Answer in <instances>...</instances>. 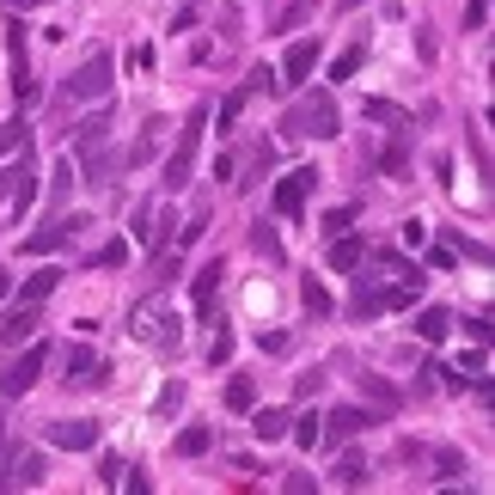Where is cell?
Returning <instances> with one entry per match:
<instances>
[{
    "mask_svg": "<svg viewBox=\"0 0 495 495\" xmlns=\"http://www.w3.org/2000/svg\"><path fill=\"white\" fill-rule=\"evenodd\" d=\"M209 447H214V428H202V422H196V428H183V434L172 440V453H177V459H202Z\"/></svg>",
    "mask_w": 495,
    "mask_h": 495,
    "instance_id": "44dd1931",
    "label": "cell"
},
{
    "mask_svg": "<svg viewBox=\"0 0 495 495\" xmlns=\"http://www.w3.org/2000/svg\"><path fill=\"white\" fill-rule=\"evenodd\" d=\"M428 263H434V269H453V263H459V251H453V245H434V251H428Z\"/></svg>",
    "mask_w": 495,
    "mask_h": 495,
    "instance_id": "bcb514c9",
    "label": "cell"
},
{
    "mask_svg": "<svg viewBox=\"0 0 495 495\" xmlns=\"http://www.w3.org/2000/svg\"><path fill=\"white\" fill-rule=\"evenodd\" d=\"M220 276H226V269H220V257H214V263H202V269H196V282H190V300H196V312H202V319L214 312V294H220Z\"/></svg>",
    "mask_w": 495,
    "mask_h": 495,
    "instance_id": "9a60e30c",
    "label": "cell"
},
{
    "mask_svg": "<svg viewBox=\"0 0 495 495\" xmlns=\"http://www.w3.org/2000/svg\"><path fill=\"white\" fill-rule=\"evenodd\" d=\"M257 343H263V354H287V349H294V337H287V330H263Z\"/></svg>",
    "mask_w": 495,
    "mask_h": 495,
    "instance_id": "60d3db41",
    "label": "cell"
},
{
    "mask_svg": "<svg viewBox=\"0 0 495 495\" xmlns=\"http://www.w3.org/2000/svg\"><path fill=\"white\" fill-rule=\"evenodd\" d=\"M337 6H343V13H349V6H361V0H337Z\"/></svg>",
    "mask_w": 495,
    "mask_h": 495,
    "instance_id": "816d5d0a",
    "label": "cell"
},
{
    "mask_svg": "<svg viewBox=\"0 0 495 495\" xmlns=\"http://www.w3.org/2000/svg\"><path fill=\"white\" fill-rule=\"evenodd\" d=\"M86 226H92L86 214H73V220H68V214H55L49 226H37L31 239H25V257H49V251H62V245H68V239H80Z\"/></svg>",
    "mask_w": 495,
    "mask_h": 495,
    "instance_id": "52a82bcc",
    "label": "cell"
},
{
    "mask_svg": "<svg viewBox=\"0 0 495 495\" xmlns=\"http://www.w3.org/2000/svg\"><path fill=\"white\" fill-rule=\"evenodd\" d=\"M62 380H68V386H98V380H105V361L80 343V349H68V373H62Z\"/></svg>",
    "mask_w": 495,
    "mask_h": 495,
    "instance_id": "4fadbf2b",
    "label": "cell"
},
{
    "mask_svg": "<svg viewBox=\"0 0 495 495\" xmlns=\"http://www.w3.org/2000/svg\"><path fill=\"white\" fill-rule=\"evenodd\" d=\"M459 373H465V380H477V373H490V354H483V349H477V354H465V367H459Z\"/></svg>",
    "mask_w": 495,
    "mask_h": 495,
    "instance_id": "f6af8a7d",
    "label": "cell"
},
{
    "mask_svg": "<svg viewBox=\"0 0 495 495\" xmlns=\"http://www.w3.org/2000/svg\"><path fill=\"white\" fill-rule=\"evenodd\" d=\"M233 349H239V337L220 324V330H214V343H209V361H214V367H226V361H233Z\"/></svg>",
    "mask_w": 495,
    "mask_h": 495,
    "instance_id": "4dcf8cb0",
    "label": "cell"
},
{
    "mask_svg": "<svg viewBox=\"0 0 495 495\" xmlns=\"http://www.w3.org/2000/svg\"><path fill=\"white\" fill-rule=\"evenodd\" d=\"M282 490H287V495H312V490H319V477H312V471H287Z\"/></svg>",
    "mask_w": 495,
    "mask_h": 495,
    "instance_id": "d590c367",
    "label": "cell"
},
{
    "mask_svg": "<svg viewBox=\"0 0 495 495\" xmlns=\"http://www.w3.org/2000/svg\"><path fill=\"white\" fill-rule=\"evenodd\" d=\"M361 397H373L380 410H397V404H404V397H397V386H386L380 373H361Z\"/></svg>",
    "mask_w": 495,
    "mask_h": 495,
    "instance_id": "d4e9b609",
    "label": "cell"
},
{
    "mask_svg": "<svg viewBox=\"0 0 495 495\" xmlns=\"http://www.w3.org/2000/svg\"><path fill=\"white\" fill-rule=\"evenodd\" d=\"M361 428H373V416H367V410H330V416H324V440H354V434H361Z\"/></svg>",
    "mask_w": 495,
    "mask_h": 495,
    "instance_id": "2e32d148",
    "label": "cell"
},
{
    "mask_svg": "<svg viewBox=\"0 0 495 495\" xmlns=\"http://www.w3.org/2000/svg\"><path fill=\"white\" fill-rule=\"evenodd\" d=\"M361 62H367V43H349V49L330 62V80H354V73H361Z\"/></svg>",
    "mask_w": 495,
    "mask_h": 495,
    "instance_id": "83f0119b",
    "label": "cell"
},
{
    "mask_svg": "<svg viewBox=\"0 0 495 495\" xmlns=\"http://www.w3.org/2000/svg\"><path fill=\"white\" fill-rule=\"evenodd\" d=\"M0 434H6V416H0Z\"/></svg>",
    "mask_w": 495,
    "mask_h": 495,
    "instance_id": "f5cc1de1",
    "label": "cell"
},
{
    "mask_svg": "<svg viewBox=\"0 0 495 495\" xmlns=\"http://www.w3.org/2000/svg\"><path fill=\"white\" fill-rule=\"evenodd\" d=\"M110 80H116V62L98 49V55H86V62L68 73L62 98H68V105H98V98H110Z\"/></svg>",
    "mask_w": 495,
    "mask_h": 495,
    "instance_id": "3957f363",
    "label": "cell"
},
{
    "mask_svg": "<svg viewBox=\"0 0 495 495\" xmlns=\"http://www.w3.org/2000/svg\"><path fill=\"white\" fill-rule=\"evenodd\" d=\"M287 434H294V440L312 453V447L324 440V416H319V410H306V416H287Z\"/></svg>",
    "mask_w": 495,
    "mask_h": 495,
    "instance_id": "7402d4cb",
    "label": "cell"
},
{
    "mask_svg": "<svg viewBox=\"0 0 495 495\" xmlns=\"http://www.w3.org/2000/svg\"><path fill=\"white\" fill-rule=\"evenodd\" d=\"M434 465H440V471H434V483H453V477L465 471V459H459V453H434Z\"/></svg>",
    "mask_w": 495,
    "mask_h": 495,
    "instance_id": "8d00e7d4",
    "label": "cell"
},
{
    "mask_svg": "<svg viewBox=\"0 0 495 495\" xmlns=\"http://www.w3.org/2000/svg\"><path fill=\"white\" fill-rule=\"evenodd\" d=\"M135 239H141V245H153V239H159V233H153V202H141V209H135Z\"/></svg>",
    "mask_w": 495,
    "mask_h": 495,
    "instance_id": "f35d334b",
    "label": "cell"
},
{
    "mask_svg": "<svg viewBox=\"0 0 495 495\" xmlns=\"http://www.w3.org/2000/svg\"><path fill=\"white\" fill-rule=\"evenodd\" d=\"M31 337H37V300H19V306L0 319V343L19 349V343H31Z\"/></svg>",
    "mask_w": 495,
    "mask_h": 495,
    "instance_id": "8fae6325",
    "label": "cell"
},
{
    "mask_svg": "<svg viewBox=\"0 0 495 495\" xmlns=\"http://www.w3.org/2000/svg\"><path fill=\"white\" fill-rule=\"evenodd\" d=\"M380 172H391V177L404 172V141H397V147H386V153H380Z\"/></svg>",
    "mask_w": 495,
    "mask_h": 495,
    "instance_id": "ee69618b",
    "label": "cell"
},
{
    "mask_svg": "<svg viewBox=\"0 0 495 495\" xmlns=\"http://www.w3.org/2000/svg\"><path fill=\"white\" fill-rule=\"evenodd\" d=\"M98 434H105L98 422H49V428H43V440H49V447H68V453L98 447Z\"/></svg>",
    "mask_w": 495,
    "mask_h": 495,
    "instance_id": "9c48e42d",
    "label": "cell"
},
{
    "mask_svg": "<svg viewBox=\"0 0 495 495\" xmlns=\"http://www.w3.org/2000/svg\"><path fill=\"white\" fill-rule=\"evenodd\" d=\"M245 98H251V86H239V92H233L226 105H220V129H233V123H239V110H245Z\"/></svg>",
    "mask_w": 495,
    "mask_h": 495,
    "instance_id": "e575fe53",
    "label": "cell"
},
{
    "mask_svg": "<svg viewBox=\"0 0 495 495\" xmlns=\"http://www.w3.org/2000/svg\"><path fill=\"white\" fill-rule=\"evenodd\" d=\"M73 159H80L86 183H110L116 172H129V166H123V153H105V147H92V153H73Z\"/></svg>",
    "mask_w": 495,
    "mask_h": 495,
    "instance_id": "7c38bea8",
    "label": "cell"
},
{
    "mask_svg": "<svg viewBox=\"0 0 495 495\" xmlns=\"http://www.w3.org/2000/svg\"><path fill=\"white\" fill-rule=\"evenodd\" d=\"M300 300H306V312H312V319H330V294H324V282L306 276V282H300Z\"/></svg>",
    "mask_w": 495,
    "mask_h": 495,
    "instance_id": "f1b7e54d",
    "label": "cell"
},
{
    "mask_svg": "<svg viewBox=\"0 0 495 495\" xmlns=\"http://www.w3.org/2000/svg\"><path fill=\"white\" fill-rule=\"evenodd\" d=\"M361 263H367V239L337 233V239H330V269H343V276H349V269H361Z\"/></svg>",
    "mask_w": 495,
    "mask_h": 495,
    "instance_id": "e0dca14e",
    "label": "cell"
},
{
    "mask_svg": "<svg viewBox=\"0 0 495 495\" xmlns=\"http://www.w3.org/2000/svg\"><path fill=\"white\" fill-rule=\"evenodd\" d=\"M202 129H209V110L196 105L190 116H183V129H177L172 159H166V190H183V183H190V172H196V153H202Z\"/></svg>",
    "mask_w": 495,
    "mask_h": 495,
    "instance_id": "7a4b0ae2",
    "label": "cell"
},
{
    "mask_svg": "<svg viewBox=\"0 0 495 495\" xmlns=\"http://www.w3.org/2000/svg\"><path fill=\"white\" fill-rule=\"evenodd\" d=\"M31 166V141H25V153L13 159V166H0V196H13V183H19V172Z\"/></svg>",
    "mask_w": 495,
    "mask_h": 495,
    "instance_id": "836d02e7",
    "label": "cell"
},
{
    "mask_svg": "<svg viewBox=\"0 0 495 495\" xmlns=\"http://www.w3.org/2000/svg\"><path fill=\"white\" fill-rule=\"evenodd\" d=\"M282 129L294 135V141H330V135L343 129V110H337L330 92H306V98L282 116Z\"/></svg>",
    "mask_w": 495,
    "mask_h": 495,
    "instance_id": "6da1fadb",
    "label": "cell"
},
{
    "mask_svg": "<svg viewBox=\"0 0 495 495\" xmlns=\"http://www.w3.org/2000/svg\"><path fill=\"white\" fill-rule=\"evenodd\" d=\"M31 202H37V166H25V172H19V183H13V214L25 220V214H31Z\"/></svg>",
    "mask_w": 495,
    "mask_h": 495,
    "instance_id": "484cf974",
    "label": "cell"
},
{
    "mask_svg": "<svg viewBox=\"0 0 495 495\" xmlns=\"http://www.w3.org/2000/svg\"><path fill=\"white\" fill-rule=\"evenodd\" d=\"M43 0H6V13H37Z\"/></svg>",
    "mask_w": 495,
    "mask_h": 495,
    "instance_id": "681fc988",
    "label": "cell"
},
{
    "mask_svg": "<svg viewBox=\"0 0 495 495\" xmlns=\"http://www.w3.org/2000/svg\"><path fill=\"white\" fill-rule=\"evenodd\" d=\"M55 282H62V269H37L31 282H25V300H43V294H55Z\"/></svg>",
    "mask_w": 495,
    "mask_h": 495,
    "instance_id": "1f68e13d",
    "label": "cell"
},
{
    "mask_svg": "<svg viewBox=\"0 0 495 495\" xmlns=\"http://www.w3.org/2000/svg\"><path fill=\"white\" fill-rule=\"evenodd\" d=\"M312 68H319V37H300V43H287V55H282V80H287V86L312 80Z\"/></svg>",
    "mask_w": 495,
    "mask_h": 495,
    "instance_id": "30bf717a",
    "label": "cell"
},
{
    "mask_svg": "<svg viewBox=\"0 0 495 495\" xmlns=\"http://www.w3.org/2000/svg\"><path fill=\"white\" fill-rule=\"evenodd\" d=\"M98 477H105L110 490H116V483H123V459H116V453H110V459H105V465H98Z\"/></svg>",
    "mask_w": 495,
    "mask_h": 495,
    "instance_id": "7dc6e473",
    "label": "cell"
},
{
    "mask_svg": "<svg viewBox=\"0 0 495 495\" xmlns=\"http://www.w3.org/2000/svg\"><path fill=\"white\" fill-rule=\"evenodd\" d=\"M312 190H319V166H300V172H287L282 183L269 190V209L282 214V220H294V214H300V202H306Z\"/></svg>",
    "mask_w": 495,
    "mask_h": 495,
    "instance_id": "8992f818",
    "label": "cell"
},
{
    "mask_svg": "<svg viewBox=\"0 0 495 495\" xmlns=\"http://www.w3.org/2000/svg\"><path fill=\"white\" fill-rule=\"evenodd\" d=\"M367 123H386V129H410V110L391 105V98H367Z\"/></svg>",
    "mask_w": 495,
    "mask_h": 495,
    "instance_id": "cb8c5ba5",
    "label": "cell"
},
{
    "mask_svg": "<svg viewBox=\"0 0 495 495\" xmlns=\"http://www.w3.org/2000/svg\"><path fill=\"white\" fill-rule=\"evenodd\" d=\"M6 294H13V276H6V269H0V300H6Z\"/></svg>",
    "mask_w": 495,
    "mask_h": 495,
    "instance_id": "f907efd6",
    "label": "cell"
},
{
    "mask_svg": "<svg viewBox=\"0 0 495 495\" xmlns=\"http://www.w3.org/2000/svg\"><path fill=\"white\" fill-rule=\"evenodd\" d=\"M202 233H209V214H190V226H183V233H177V245H196V239H202Z\"/></svg>",
    "mask_w": 495,
    "mask_h": 495,
    "instance_id": "7bdbcfd3",
    "label": "cell"
},
{
    "mask_svg": "<svg viewBox=\"0 0 495 495\" xmlns=\"http://www.w3.org/2000/svg\"><path fill=\"white\" fill-rule=\"evenodd\" d=\"M43 477H49V465H43L37 447H6L0 453V490H37Z\"/></svg>",
    "mask_w": 495,
    "mask_h": 495,
    "instance_id": "5b68a950",
    "label": "cell"
},
{
    "mask_svg": "<svg viewBox=\"0 0 495 495\" xmlns=\"http://www.w3.org/2000/svg\"><path fill=\"white\" fill-rule=\"evenodd\" d=\"M202 6H209V0H177V13H172V31H190V25L202 19Z\"/></svg>",
    "mask_w": 495,
    "mask_h": 495,
    "instance_id": "d6a6232c",
    "label": "cell"
},
{
    "mask_svg": "<svg viewBox=\"0 0 495 495\" xmlns=\"http://www.w3.org/2000/svg\"><path fill=\"white\" fill-rule=\"evenodd\" d=\"M490 25V0H465V31H483Z\"/></svg>",
    "mask_w": 495,
    "mask_h": 495,
    "instance_id": "74e56055",
    "label": "cell"
},
{
    "mask_svg": "<svg viewBox=\"0 0 495 495\" xmlns=\"http://www.w3.org/2000/svg\"><path fill=\"white\" fill-rule=\"evenodd\" d=\"M245 416H251V428H257V440H287V410H257V404H251Z\"/></svg>",
    "mask_w": 495,
    "mask_h": 495,
    "instance_id": "ffe728a7",
    "label": "cell"
},
{
    "mask_svg": "<svg viewBox=\"0 0 495 495\" xmlns=\"http://www.w3.org/2000/svg\"><path fill=\"white\" fill-rule=\"evenodd\" d=\"M447 330H453V312H447V306H422V312H416V337H422V343H447Z\"/></svg>",
    "mask_w": 495,
    "mask_h": 495,
    "instance_id": "d6986e66",
    "label": "cell"
},
{
    "mask_svg": "<svg viewBox=\"0 0 495 495\" xmlns=\"http://www.w3.org/2000/svg\"><path fill=\"white\" fill-rule=\"evenodd\" d=\"M177 404H183V386H177V380H172V386H166V391H159V410H166V416H172V410H177Z\"/></svg>",
    "mask_w": 495,
    "mask_h": 495,
    "instance_id": "c3c4849f",
    "label": "cell"
},
{
    "mask_svg": "<svg viewBox=\"0 0 495 495\" xmlns=\"http://www.w3.org/2000/svg\"><path fill=\"white\" fill-rule=\"evenodd\" d=\"M251 404H257V386H251L245 373H239V380H226V410H233V416H245Z\"/></svg>",
    "mask_w": 495,
    "mask_h": 495,
    "instance_id": "4316f807",
    "label": "cell"
},
{
    "mask_svg": "<svg viewBox=\"0 0 495 495\" xmlns=\"http://www.w3.org/2000/svg\"><path fill=\"white\" fill-rule=\"evenodd\" d=\"M43 367H49V349H43L37 337H31V343H19V354L0 367V397H25V391L37 386V373H43Z\"/></svg>",
    "mask_w": 495,
    "mask_h": 495,
    "instance_id": "277c9868",
    "label": "cell"
},
{
    "mask_svg": "<svg viewBox=\"0 0 495 495\" xmlns=\"http://www.w3.org/2000/svg\"><path fill=\"white\" fill-rule=\"evenodd\" d=\"M25 141H31V123H25V116H19V123H0V159H6V153H19Z\"/></svg>",
    "mask_w": 495,
    "mask_h": 495,
    "instance_id": "f546056e",
    "label": "cell"
},
{
    "mask_svg": "<svg viewBox=\"0 0 495 495\" xmlns=\"http://www.w3.org/2000/svg\"><path fill=\"white\" fill-rule=\"evenodd\" d=\"M349 220H354L349 209H330V214H324V239H337V233H349Z\"/></svg>",
    "mask_w": 495,
    "mask_h": 495,
    "instance_id": "b9f144b4",
    "label": "cell"
},
{
    "mask_svg": "<svg viewBox=\"0 0 495 495\" xmlns=\"http://www.w3.org/2000/svg\"><path fill=\"white\" fill-rule=\"evenodd\" d=\"M110 129H116V123H110V110H92L86 123H73V153H92V147H105Z\"/></svg>",
    "mask_w": 495,
    "mask_h": 495,
    "instance_id": "5bb4252c",
    "label": "cell"
},
{
    "mask_svg": "<svg viewBox=\"0 0 495 495\" xmlns=\"http://www.w3.org/2000/svg\"><path fill=\"white\" fill-rule=\"evenodd\" d=\"M159 141H166V116H153V123H147V129H141V141L123 153V166H129V172H135V166H147V159L159 153Z\"/></svg>",
    "mask_w": 495,
    "mask_h": 495,
    "instance_id": "ac0fdd59",
    "label": "cell"
},
{
    "mask_svg": "<svg viewBox=\"0 0 495 495\" xmlns=\"http://www.w3.org/2000/svg\"><path fill=\"white\" fill-rule=\"evenodd\" d=\"M129 257V245L116 239V245H105V251H92V269H110V263H123Z\"/></svg>",
    "mask_w": 495,
    "mask_h": 495,
    "instance_id": "ab89813d",
    "label": "cell"
},
{
    "mask_svg": "<svg viewBox=\"0 0 495 495\" xmlns=\"http://www.w3.org/2000/svg\"><path fill=\"white\" fill-rule=\"evenodd\" d=\"M367 477H373V471H367V459H361V453H349V459L330 471V483H337V490H361Z\"/></svg>",
    "mask_w": 495,
    "mask_h": 495,
    "instance_id": "603a6c76",
    "label": "cell"
},
{
    "mask_svg": "<svg viewBox=\"0 0 495 495\" xmlns=\"http://www.w3.org/2000/svg\"><path fill=\"white\" fill-rule=\"evenodd\" d=\"M129 330H135L141 343H153V349H177V343H183V324H177L172 312H153V306H141V312L129 319Z\"/></svg>",
    "mask_w": 495,
    "mask_h": 495,
    "instance_id": "ba28073f",
    "label": "cell"
}]
</instances>
